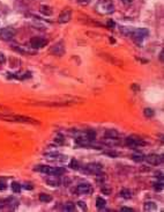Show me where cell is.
Here are the masks:
<instances>
[{
    "label": "cell",
    "mask_w": 164,
    "mask_h": 212,
    "mask_svg": "<svg viewBox=\"0 0 164 212\" xmlns=\"http://www.w3.org/2000/svg\"><path fill=\"white\" fill-rule=\"evenodd\" d=\"M0 119L7 121V122L27 123V124H34V125H40L41 124L37 119H34V118L27 117V116H20V115H3V114H0Z\"/></svg>",
    "instance_id": "6da1fadb"
},
{
    "label": "cell",
    "mask_w": 164,
    "mask_h": 212,
    "mask_svg": "<svg viewBox=\"0 0 164 212\" xmlns=\"http://www.w3.org/2000/svg\"><path fill=\"white\" fill-rule=\"evenodd\" d=\"M95 11L101 15H107L115 12V5L111 0H98L95 5Z\"/></svg>",
    "instance_id": "7a4b0ae2"
},
{
    "label": "cell",
    "mask_w": 164,
    "mask_h": 212,
    "mask_svg": "<svg viewBox=\"0 0 164 212\" xmlns=\"http://www.w3.org/2000/svg\"><path fill=\"white\" fill-rule=\"evenodd\" d=\"M148 35H149L148 29H146V28H138V29H133V30H132V32H131L130 36L133 38L134 42L141 43V42L144 40V37H147Z\"/></svg>",
    "instance_id": "3957f363"
},
{
    "label": "cell",
    "mask_w": 164,
    "mask_h": 212,
    "mask_svg": "<svg viewBox=\"0 0 164 212\" xmlns=\"http://www.w3.org/2000/svg\"><path fill=\"white\" fill-rule=\"evenodd\" d=\"M125 143L127 146L130 147H138V146H143L146 145V141L140 138V137H136V136H131V137H127L125 139Z\"/></svg>",
    "instance_id": "277c9868"
},
{
    "label": "cell",
    "mask_w": 164,
    "mask_h": 212,
    "mask_svg": "<svg viewBox=\"0 0 164 212\" xmlns=\"http://www.w3.org/2000/svg\"><path fill=\"white\" fill-rule=\"evenodd\" d=\"M16 34V30L13 27H5L0 30V40L3 41H11Z\"/></svg>",
    "instance_id": "5b68a950"
},
{
    "label": "cell",
    "mask_w": 164,
    "mask_h": 212,
    "mask_svg": "<svg viewBox=\"0 0 164 212\" xmlns=\"http://www.w3.org/2000/svg\"><path fill=\"white\" fill-rule=\"evenodd\" d=\"M49 51H50L51 55L58 56V57L63 56V55L65 54V44H64V42L60 41V42H58V43H56V44H53V45L50 48Z\"/></svg>",
    "instance_id": "8992f818"
},
{
    "label": "cell",
    "mask_w": 164,
    "mask_h": 212,
    "mask_svg": "<svg viewBox=\"0 0 164 212\" xmlns=\"http://www.w3.org/2000/svg\"><path fill=\"white\" fill-rule=\"evenodd\" d=\"M47 44V40L43 38V37H38V36H34L30 40V46L32 49H42Z\"/></svg>",
    "instance_id": "52a82bcc"
},
{
    "label": "cell",
    "mask_w": 164,
    "mask_h": 212,
    "mask_svg": "<svg viewBox=\"0 0 164 212\" xmlns=\"http://www.w3.org/2000/svg\"><path fill=\"white\" fill-rule=\"evenodd\" d=\"M144 160L149 165L158 166V165L163 164V155H161V154H149L147 156H144Z\"/></svg>",
    "instance_id": "ba28073f"
},
{
    "label": "cell",
    "mask_w": 164,
    "mask_h": 212,
    "mask_svg": "<svg viewBox=\"0 0 164 212\" xmlns=\"http://www.w3.org/2000/svg\"><path fill=\"white\" fill-rule=\"evenodd\" d=\"M76 192L79 193V195H88V193L93 192V187L88 182L79 183L78 187H76Z\"/></svg>",
    "instance_id": "9c48e42d"
},
{
    "label": "cell",
    "mask_w": 164,
    "mask_h": 212,
    "mask_svg": "<svg viewBox=\"0 0 164 212\" xmlns=\"http://www.w3.org/2000/svg\"><path fill=\"white\" fill-rule=\"evenodd\" d=\"M103 170V166L101 164H97V162H93V164H88L86 166V172L89 173V174H98Z\"/></svg>",
    "instance_id": "30bf717a"
},
{
    "label": "cell",
    "mask_w": 164,
    "mask_h": 212,
    "mask_svg": "<svg viewBox=\"0 0 164 212\" xmlns=\"http://www.w3.org/2000/svg\"><path fill=\"white\" fill-rule=\"evenodd\" d=\"M70 19H72V9L67 7V8L63 9V12L60 13L58 22L59 23H67V22L70 21Z\"/></svg>",
    "instance_id": "8fae6325"
},
{
    "label": "cell",
    "mask_w": 164,
    "mask_h": 212,
    "mask_svg": "<svg viewBox=\"0 0 164 212\" xmlns=\"http://www.w3.org/2000/svg\"><path fill=\"white\" fill-rule=\"evenodd\" d=\"M46 183L52 186V187H58L60 184V179L58 175H53V174H49V176L46 178Z\"/></svg>",
    "instance_id": "7c38bea8"
},
{
    "label": "cell",
    "mask_w": 164,
    "mask_h": 212,
    "mask_svg": "<svg viewBox=\"0 0 164 212\" xmlns=\"http://www.w3.org/2000/svg\"><path fill=\"white\" fill-rule=\"evenodd\" d=\"M99 56H101L103 59L107 60L109 63H111V64H113V65H118V66L123 65V62H121V60L117 59L116 57H113V56H111V55H107V54H99Z\"/></svg>",
    "instance_id": "4fadbf2b"
},
{
    "label": "cell",
    "mask_w": 164,
    "mask_h": 212,
    "mask_svg": "<svg viewBox=\"0 0 164 212\" xmlns=\"http://www.w3.org/2000/svg\"><path fill=\"white\" fill-rule=\"evenodd\" d=\"M46 159H50V160H54V161H66L67 156L59 154V153H47L45 154Z\"/></svg>",
    "instance_id": "5bb4252c"
},
{
    "label": "cell",
    "mask_w": 164,
    "mask_h": 212,
    "mask_svg": "<svg viewBox=\"0 0 164 212\" xmlns=\"http://www.w3.org/2000/svg\"><path fill=\"white\" fill-rule=\"evenodd\" d=\"M40 12H41L43 15H45V16H51V15L53 14L52 8H51L50 6H46V5H42V6L40 7Z\"/></svg>",
    "instance_id": "9a60e30c"
},
{
    "label": "cell",
    "mask_w": 164,
    "mask_h": 212,
    "mask_svg": "<svg viewBox=\"0 0 164 212\" xmlns=\"http://www.w3.org/2000/svg\"><path fill=\"white\" fill-rule=\"evenodd\" d=\"M143 210L144 211H155V210H157V205L155 202H146L143 205Z\"/></svg>",
    "instance_id": "2e32d148"
},
{
    "label": "cell",
    "mask_w": 164,
    "mask_h": 212,
    "mask_svg": "<svg viewBox=\"0 0 164 212\" xmlns=\"http://www.w3.org/2000/svg\"><path fill=\"white\" fill-rule=\"evenodd\" d=\"M104 144L109 145V146H115V145H119L120 141L117 140V138H105Z\"/></svg>",
    "instance_id": "e0dca14e"
},
{
    "label": "cell",
    "mask_w": 164,
    "mask_h": 212,
    "mask_svg": "<svg viewBox=\"0 0 164 212\" xmlns=\"http://www.w3.org/2000/svg\"><path fill=\"white\" fill-rule=\"evenodd\" d=\"M119 195H120V197H123V198H125V199H130V198L132 197V191L128 190V189H123V190L119 192Z\"/></svg>",
    "instance_id": "ac0fdd59"
},
{
    "label": "cell",
    "mask_w": 164,
    "mask_h": 212,
    "mask_svg": "<svg viewBox=\"0 0 164 212\" xmlns=\"http://www.w3.org/2000/svg\"><path fill=\"white\" fill-rule=\"evenodd\" d=\"M64 211H69V212H73L76 210V205L75 203H72V202H67L65 205H64Z\"/></svg>",
    "instance_id": "d6986e66"
},
{
    "label": "cell",
    "mask_w": 164,
    "mask_h": 212,
    "mask_svg": "<svg viewBox=\"0 0 164 212\" xmlns=\"http://www.w3.org/2000/svg\"><path fill=\"white\" fill-rule=\"evenodd\" d=\"M105 205H106V201L103 199L102 197H98V198L96 199V207H97L98 210H104Z\"/></svg>",
    "instance_id": "ffe728a7"
},
{
    "label": "cell",
    "mask_w": 164,
    "mask_h": 212,
    "mask_svg": "<svg viewBox=\"0 0 164 212\" xmlns=\"http://www.w3.org/2000/svg\"><path fill=\"white\" fill-rule=\"evenodd\" d=\"M53 198H52V196L51 195H49V193H41L40 195V201L41 202H43V203H49V202H51Z\"/></svg>",
    "instance_id": "44dd1931"
},
{
    "label": "cell",
    "mask_w": 164,
    "mask_h": 212,
    "mask_svg": "<svg viewBox=\"0 0 164 212\" xmlns=\"http://www.w3.org/2000/svg\"><path fill=\"white\" fill-rule=\"evenodd\" d=\"M118 132L116 130H111V129H109L105 131V138H118Z\"/></svg>",
    "instance_id": "7402d4cb"
},
{
    "label": "cell",
    "mask_w": 164,
    "mask_h": 212,
    "mask_svg": "<svg viewBox=\"0 0 164 212\" xmlns=\"http://www.w3.org/2000/svg\"><path fill=\"white\" fill-rule=\"evenodd\" d=\"M86 137L88 138V140L89 141H94L95 140V138H96V132L94 131V130H88L86 133Z\"/></svg>",
    "instance_id": "603a6c76"
},
{
    "label": "cell",
    "mask_w": 164,
    "mask_h": 212,
    "mask_svg": "<svg viewBox=\"0 0 164 212\" xmlns=\"http://www.w3.org/2000/svg\"><path fill=\"white\" fill-rule=\"evenodd\" d=\"M11 188H12V190H13L14 192H20L21 189H22V186H21L19 182H12Z\"/></svg>",
    "instance_id": "cb8c5ba5"
},
{
    "label": "cell",
    "mask_w": 164,
    "mask_h": 212,
    "mask_svg": "<svg viewBox=\"0 0 164 212\" xmlns=\"http://www.w3.org/2000/svg\"><path fill=\"white\" fill-rule=\"evenodd\" d=\"M132 159H133L135 162H142V161L144 160V155L141 154V153H139V154H133V155H132Z\"/></svg>",
    "instance_id": "d4e9b609"
},
{
    "label": "cell",
    "mask_w": 164,
    "mask_h": 212,
    "mask_svg": "<svg viewBox=\"0 0 164 212\" xmlns=\"http://www.w3.org/2000/svg\"><path fill=\"white\" fill-rule=\"evenodd\" d=\"M143 114H144L146 117H154V115H155L154 110L150 109V108H146V109L143 110Z\"/></svg>",
    "instance_id": "484cf974"
},
{
    "label": "cell",
    "mask_w": 164,
    "mask_h": 212,
    "mask_svg": "<svg viewBox=\"0 0 164 212\" xmlns=\"http://www.w3.org/2000/svg\"><path fill=\"white\" fill-rule=\"evenodd\" d=\"M69 167H70L72 169H79V168H80L79 161H76L75 159H73V160H70V162H69Z\"/></svg>",
    "instance_id": "4316f807"
},
{
    "label": "cell",
    "mask_w": 164,
    "mask_h": 212,
    "mask_svg": "<svg viewBox=\"0 0 164 212\" xmlns=\"http://www.w3.org/2000/svg\"><path fill=\"white\" fill-rule=\"evenodd\" d=\"M101 190H102V192L104 193V195H110V193H111V188L109 186H106V184H103Z\"/></svg>",
    "instance_id": "83f0119b"
},
{
    "label": "cell",
    "mask_w": 164,
    "mask_h": 212,
    "mask_svg": "<svg viewBox=\"0 0 164 212\" xmlns=\"http://www.w3.org/2000/svg\"><path fill=\"white\" fill-rule=\"evenodd\" d=\"M96 180H97V182H101L103 184V182L105 181V175L102 174V172L98 173V174H96Z\"/></svg>",
    "instance_id": "f1b7e54d"
},
{
    "label": "cell",
    "mask_w": 164,
    "mask_h": 212,
    "mask_svg": "<svg viewBox=\"0 0 164 212\" xmlns=\"http://www.w3.org/2000/svg\"><path fill=\"white\" fill-rule=\"evenodd\" d=\"M7 188V182L6 179L4 178H0V190H5Z\"/></svg>",
    "instance_id": "f546056e"
},
{
    "label": "cell",
    "mask_w": 164,
    "mask_h": 212,
    "mask_svg": "<svg viewBox=\"0 0 164 212\" xmlns=\"http://www.w3.org/2000/svg\"><path fill=\"white\" fill-rule=\"evenodd\" d=\"M103 153H104V154H106V155H109V156H112V158H115V156H118V155H119V153H118V152H116V151H104Z\"/></svg>",
    "instance_id": "4dcf8cb0"
},
{
    "label": "cell",
    "mask_w": 164,
    "mask_h": 212,
    "mask_svg": "<svg viewBox=\"0 0 164 212\" xmlns=\"http://www.w3.org/2000/svg\"><path fill=\"white\" fill-rule=\"evenodd\" d=\"M154 189H155L156 191H162V190H163V183H162V181H161V182L154 183Z\"/></svg>",
    "instance_id": "1f68e13d"
},
{
    "label": "cell",
    "mask_w": 164,
    "mask_h": 212,
    "mask_svg": "<svg viewBox=\"0 0 164 212\" xmlns=\"http://www.w3.org/2000/svg\"><path fill=\"white\" fill-rule=\"evenodd\" d=\"M106 26H107L109 29H113V28L116 27V23H115V21H112V20H109L107 23H106Z\"/></svg>",
    "instance_id": "d6a6232c"
},
{
    "label": "cell",
    "mask_w": 164,
    "mask_h": 212,
    "mask_svg": "<svg viewBox=\"0 0 164 212\" xmlns=\"http://www.w3.org/2000/svg\"><path fill=\"white\" fill-rule=\"evenodd\" d=\"M78 3L82 6H87L89 3H90V0H78Z\"/></svg>",
    "instance_id": "836d02e7"
},
{
    "label": "cell",
    "mask_w": 164,
    "mask_h": 212,
    "mask_svg": "<svg viewBox=\"0 0 164 212\" xmlns=\"http://www.w3.org/2000/svg\"><path fill=\"white\" fill-rule=\"evenodd\" d=\"M63 138H64V137H63L61 134H58V136L56 137V141H58L59 144H64V140H63Z\"/></svg>",
    "instance_id": "e575fe53"
},
{
    "label": "cell",
    "mask_w": 164,
    "mask_h": 212,
    "mask_svg": "<svg viewBox=\"0 0 164 212\" xmlns=\"http://www.w3.org/2000/svg\"><path fill=\"white\" fill-rule=\"evenodd\" d=\"M78 204H79V206H80L82 210H84V211L87 210V205H86V203H84V202H81V201H80Z\"/></svg>",
    "instance_id": "d590c367"
},
{
    "label": "cell",
    "mask_w": 164,
    "mask_h": 212,
    "mask_svg": "<svg viewBox=\"0 0 164 212\" xmlns=\"http://www.w3.org/2000/svg\"><path fill=\"white\" fill-rule=\"evenodd\" d=\"M5 62H6V57H5V55L3 54V52H0V63L4 64Z\"/></svg>",
    "instance_id": "8d00e7d4"
},
{
    "label": "cell",
    "mask_w": 164,
    "mask_h": 212,
    "mask_svg": "<svg viewBox=\"0 0 164 212\" xmlns=\"http://www.w3.org/2000/svg\"><path fill=\"white\" fill-rule=\"evenodd\" d=\"M120 210H121V211H127V212H132V211H133L132 207H126V206H123Z\"/></svg>",
    "instance_id": "74e56055"
},
{
    "label": "cell",
    "mask_w": 164,
    "mask_h": 212,
    "mask_svg": "<svg viewBox=\"0 0 164 212\" xmlns=\"http://www.w3.org/2000/svg\"><path fill=\"white\" fill-rule=\"evenodd\" d=\"M24 188H26V189H30V190L34 189V187H32L31 183H26V184H24Z\"/></svg>",
    "instance_id": "f35d334b"
},
{
    "label": "cell",
    "mask_w": 164,
    "mask_h": 212,
    "mask_svg": "<svg viewBox=\"0 0 164 212\" xmlns=\"http://www.w3.org/2000/svg\"><path fill=\"white\" fill-rule=\"evenodd\" d=\"M121 1H123L125 5H128V4H131V3H132V0H121Z\"/></svg>",
    "instance_id": "ab89813d"
},
{
    "label": "cell",
    "mask_w": 164,
    "mask_h": 212,
    "mask_svg": "<svg viewBox=\"0 0 164 212\" xmlns=\"http://www.w3.org/2000/svg\"><path fill=\"white\" fill-rule=\"evenodd\" d=\"M0 110H8V108L5 107V105H3V104H0Z\"/></svg>",
    "instance_id": "60d3db41"
},
{
    "label": "cell",
    "mask_w": 164,
    "mask_h": 212,
    "mask_svg": "<svg viewBox=\"0 0 164 212\" xmlns=\"http://www.w3.org/2000/svg\"><path fill=\"white\" fill-rule=\"evenodd\" d=\"M159 60L163 62V51H161V54H159Z\"/></svg>",
    "instance_id": "b9f144b4"
}]
</instances>
